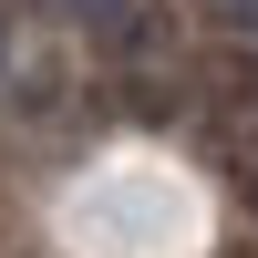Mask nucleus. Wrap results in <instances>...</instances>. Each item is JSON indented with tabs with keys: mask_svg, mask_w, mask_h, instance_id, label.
<instances>
[{
	"mask_svg": "<svg viewBox=\"0 0 258 258\" xmlns=\"http://www.w3.org/2000/svg\"><path fill=\"white\" fill-rule=\"evenodd\" d=\"M207 11H217V21H227L238 41H258V0H207Z\"/></svg>",
	"mask_w": 258,
	"mask_h": 258,
	"instance_id": "nucleus-1",
	"label": "nucleus"
},
{
	"mask_svg": "<svg viewBox=\"0 0 258 258\" xmlns=\"http://www.w3.org/2000/svg\"><path fill=\"white\" fill-rule=\"evenodd\" d=\"M73 11H83V21H114V11H124V0H73Z\"/></svg>",
	"mask_w": 258,
	"mask_h": 258,
	"instance_id": "nucleus-2",
	"label": "nucleus"
}]
</instances>
